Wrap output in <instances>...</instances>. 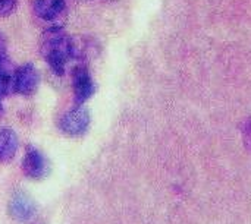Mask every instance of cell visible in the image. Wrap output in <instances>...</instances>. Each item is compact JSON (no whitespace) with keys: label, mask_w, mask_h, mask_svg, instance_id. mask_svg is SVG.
Listing matches in <instances>:
<instances>
[{"label":"cell","mask_w":251,"mask_h":224,"mask_svg":"<svg viewBox=\"0 0 251 224\" xmlns=\"http://www.w3.org/2000/svg\"><path fill=\"white\" fill-rule=\"evenodd\" d=\"M243 139H244L246 148L251 151V120L244 122L243 125Z\"/></svg>","instance_id":"obj_11"},{"label":"cell","mask_w":251,"mask_h":224,"mask_svg":"<svg viewBox=\"0 0 251 224\" xmlns=\"http://www.w3.org/2000/svg\"><path fill=\"white\" fill-rule=\"evenodd\" d=\"M38 51L51 72L57 76H63L71 65L72 37L66 34L63 26L44 28L38 40Z\"/></svg>","instance_id":"obj_1"},{"label":"cell","mask_w":251,"mask_h":224,"mask_svg":"<svg viewBox=\"0 0 251 224\" xmlns=\"http://www.w3.org/2000/svg\"><path fill=\"white\" fill-rule=\"evenodd\" d=\"M31 10L38 22L49 26H62L69 13L68 0H29Z\"/></svg>","instance_id":"obj_2"},{"label":"cell","mask_w":251,"mask_h":224,"mask_svg":"<svg viewBox=\"0 0 251 224\" xmlns=\"http://www.w3.org/2000/svg\"><path fill=\"white\" fill-rule=\"evenodd\" d=\"M40 85V75L32 63H24L15 72V94L31 97L37 92Z\"/></svg>","instance_id":"obj_5"},{"label":"cell","mask_w":251,"mask_h":224,"mask_svg":"<svg viewBox=\"0 0 251 224\" xmlns=\"http://www.w3.org/2000/svg\"><path fill=\"white\" fill-rule=\"evenodd\" d=\"M90 112L84 104H74L72 109L65 112L59 119V129L68 136H81L90 128Z\"/></svg>","instance_id":"obj_4"},{"label":"cell","mask_w":251,"mask_h":224,"mask_svg":"<svg viewBox=\"0 0 251 224\" xmlns=\"http://www.w3.org/2000/svg\"><path fill=\"white\" fill-rule=\"evenodd\" d=\"M18 3L19 0H0V18L10 16L16 10Z\"/></svg>","instance_id":"obj_10"},{"label":"cell","mask_w":251,"mask_h":224,"mask_svg":"<svg viewBox=\"0 0 251 224\" xmlns=\"http://www.w3.org/2000/svg\"><path fill=\"white\" fill-rule=\"evenodd\" d=\"M35 213V205L31 201L29 197L25 194H16L9 204V214L12 219L18 222H26L29 220Z\"/></svg>","instance_id":"obj_7"},{"label":"cell","mask_w":251,"mask_h":224,"mask_svg":"<svg viewBox=\"0 0 251 224\" xmlns=\"http://www.w3.org/2000/svg\"><path fill=\"white\" fill-rule=\"evenodd\" d=\"M7 53V41H6V37L3 32H0V59L3 56H6Z\"/></svg>","instance_id":"obj_12"},{"label":"cell","mask_w":251,"mask_h":224,"mask_svg":"<svg viewBox=\"0 0 251 224\" xmlns=\"http://www.w3.org/2000/svg\"><path fill=\"white\" fill-rule=\"evenodd\" d=\"M49 166L46 157L34 147H26L25 156L22 158V173L32 180H41L47 175Z\"/></svg>","instance_id":"obj_6"},{"label":"cell","mask_w":251,"mask_h":224,"mask_svg":"<svg viewBox=\"0 0 251 224\" xmlns=\"http://www.w3.org/2000/svg\"><path fill=\"white\" fill-rule=\"evenodd\" d=\"M18 136L9 128H0V164L10 163L18 153Z\"/></svg>","instance_id":"obj_8"},{"label":"cell","mask_w":251,"mask_h":224,"mask_svg":"<svg viewBox=\"0 0 251 224\" xmlns=\"http://www.w3.org/2000/svg\"><path fill=\"white\" fill-rule=\"evenodd\" d=\"M71 82L74 104H85L96 92V82L88 66L84 63L71 66Z\"/></svg>","instance_id":"obj_3"},{"label":"cell","mask_w":251,"mask_h":224,"mask_svg":"<svg viewBox=\"0 0 251 224\" xmlns=\"http://www.w3.org/2000/svg\"><path fill=\"white\" fill-rule=\"evenodd\" d=\"M3 114H4V107H3V103H1V98H0V120L3 117Z\"/></svg>","instance_id":"obj_13"},{"label":"cell","mask_w":251,"mask_h":224,"mask_svg":"<svg viewBox=\"0 0 251 224\" xmlns=\"http://www.w3.org/2000/svg\"><path fill=\"white\" fill-rule=\"evenodd\" d=\"M15 72L16 67L9 56L0 59V98L15 94Z\"/></svg>","instance_id":"obj_9"}]
</instances>
